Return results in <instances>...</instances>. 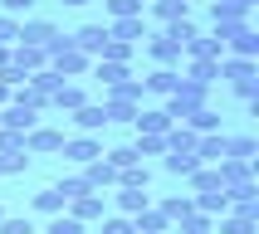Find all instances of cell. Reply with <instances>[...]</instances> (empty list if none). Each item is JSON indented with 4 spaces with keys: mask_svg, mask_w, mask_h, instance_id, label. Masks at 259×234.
Listing matches in <instances>:
<instances>
[{
    "mask_svg": "<svg viewBox=\"0 0 259 234\" xmlns=\"http://www.w3.org/2000/svg\"><path fill=\"white\" fill-rule=\"evenodd\" d=\"M205 98H210V88H201V83H191V78H181V83H176V93L161 102V112L171 117V122H186L196 107H210Z\"/></svg>",
    "mask_w": 259,
    "mask_h": 234,
    "instance_id": "cell-1",
    "label": "cell"
},
{
    "mask_svg": "<svg viewBox=\"0 0 259 234\" xmlns=\"http://www.w3.org/2000/svg\"><path fill=\"white\" fill-rule=\"evenodd\" d=\"M64 137H69L64 127L39 122L34 132H25V151H29V156H59V151H64Z\"/></svg>",
    "mask_w": 259,
    "mask_h": 234,
    "instance_id": "cell-2",
    "label": "cell"
},
{
    "mask_svg": "<svg viewBox=\"0 0 259 234\" xmlns=\"http://www.w3.org/2000/svg\"><path fill=\"white\" fill-rule=\"evenodd\" d=\"M64 215H73V219H78V224L88 229L93 219H103V215H108V195H103V190H83V195H73V200L64 205Z\"/></svg>",
    "mask_w": 259,
    "mask_h": 234,
    "instance_id": "cell-3",
    "label": "cell"
},
{
    "mask_svg": "<svg viewBox=\"0 0 259 234\" xmlns=\"http://www.w3.org/2000/svg\"><path fill=\"white\" fill-rule=\"evenodd\" d=\"M59 156L69 161V166H93V161L103 156V142L98 137H64V151Z\"/></svg>",
    "mask_w": 259,
    "mask_h": 234,
    "instance_id": "cell-4",
    "label": "cell"
},
{
    "mask_svg": "<svg viewBox=\"0 0 259 234\" xmlns=\"http://www.w3.org/2000/svg\"><path fill=\"white\" fill-rule=\"evenodd\" d=\"M147 54L157 58V69H181V64H186V54H181V44L176 39H166V34H147Z\"/></svg>",
    "mask_w": 259,
    "mask_h": 234,
    "instance_id": "cell-5",
    "label": "cell"
},
{
    "mask_svg": "<svg viewBox=\"0 0 259 234\" xmlns=\"http://www.w3.org/2000/svg\"><path fill=\"white\" fill-rule=\"evenodd\" d=\"M176 83H181V69H152L142 78V98H161V102H166L176 93Z\"/></svg>",
    "mask_w": 259,
    "mask_h": 234,
    "instance_id": "cell-6",
    "label": "cell"
},
{
    "mask_svg": "<svg viewBox=\"0 0 259 234\" xmlns=\"http://www.w3.org/2000/svg\"><path fill=\"white\" fill-rule=\"evenodd\" d=\"M0 127L25 137V132L39 127V112H34V107H20V102H5V107H0Z\"/></svg>",
    "mask_w": 259,
    "mask_h": 234,
    "instance_id": "cell-7",
    "label": "cell"
},
{
    "mask_svg": "<svg viewBox=\"0 0 259 234\" xmlns=\"http://www.w3.org/2000/svg\"><path fill=\"white\" fill-rule=\"evenodd\" d=\"M225 156H230V137H225V132L196 137V161H201V166H220Z\"/></svg>",
    "mask_w": 259,
    "mask_h": 234,
    "instance_id": "cell-8",
    "label": "cell"
},
{
    "mask_svg": "<svg viewBox=\"0 0 259 234\" xmlns=\"http://www.w3.org/2000/svg\"><path fill=\"white\" fill-rule=\"evenodd\" d=\"M69 122H73V132H78V137H98V132L108 127V117H103V102H83L78 112H69Z\"/></svg>",
    "mask_w": 259,
    "mask_h": 234,
    "instance_id": "cell-9",
    "label": "cell"
},
{
    "mask_svg": "<svg viewBox=\"0 0 259 234\" xmlns=\"http://www.w3.org/2000/svg\"><path fill=\"white\" fill-rule=\"evenodd\" d=\"M69 39H73V49H78V54L98 58V54H103V44H108V25H83V29H73Z\"/></svg>",
    "mask_w": 259,
    "mask_h": 234,
    "instance_id": "cell-10",
    "label": "cell"
},
{
    "mask_svg": "<svg viewBox=\"0 0 259 234\" xmlns=\"http://www.w3.org/2000/svg\"><path fill=\"white\" fill-rule=\"evenodd\" d=\"M147 34H152V29H147L142 15H132V20H113V25H108V39H122V44H132V49H137Z\"/></svg>",
    "mask_w": 259,
    "mask_h": 234,
    "instance_id": "cell-11",
    "label": "cell"
},
{
    "mask_svg": "<svg viewBox=\"0 0 259 234\" xmlns=\"http://www.w3.org/2000/svg\"><path fill=\"white\" fill-rule=\"evenodd\" d=\"M132 127H137V137H166V132H171L176 122H171V117H166V112H161V107H142Z\"/></svg>",
    "mask_w": 259,
    "mask_h": 234,
    "instance_id": "cell-12",
    "label": "cell"
},
{
    "mask_svg": "<svg viewBox=\"0 0 259 234\" xmlns=\"http://www.w3.org/2000/svg\"><path fill=\"white\" fill-rule=\"evenodd\" d=\"M83 102H88V88L69 78V83H59V93L49 98V107H54V112H78Z\"/></svg>",
    "mask_w": 259,
    "mask_h": 234,
    "instance_id": "cell-13",
    "label": "cell"
},
{
    "mask_svg": "<svg viewBox=\"0 0 259 234\" xmlns=\"http://www.w3.org/2000/svg\"><path fill=\"white\" fill-rule=\"evenodd\" d=\"M215 171H220V186L235 190V186H249V181H254V161H230V156H225Z\"/></svg>",
    "mask_w": 259,
    "mask_h": 234,
    "instance_id": "cell-14",
    "label": "cell"
},
{
    "mask_svg": "<svg viewBox=\"0 0 259 234\" xmlns=\"http://www.w3.org/2000/svg\"><path fill=\"white\" fill-rule=\"evenodd\" d=\"M113 205H117V215L137 219L142 210H152V190H113Z\"/></svg>",
    "mask_w": 259,
    "mask_h": 234,
    "instance_id": "cell-15",
    "label": "cell"
},
{
    "mask_svg": "<svg viewBox=\"0 0 259 234\" xmlns=\"http://www.w3.org/2000/svg\"><path fill=\"white\" fill-rule=\"evenodd\" d=\"M54 34H59L54 20H20V39H15V44H34V49H44Z\"/></svg>",
    "mask_w": 259,
    "mask_h": 234,
    "instance_id": "cell-16",
    "label": "cell"
},
{
    "mask_svg": "<svg viewBox=\"0 0 259 234\" xmlns=\"http://www.w3.org/2000/svg\"><path fill=\"white\" fill-rule=\"evenodd\" d=\"M83 186L88 190H113L117 186V166H108V156H98L93 166H83Z\"/></svg>",
    "mask_w": 259,
    "mask_h": 234,
    "instance_id": "cell-17",
    "label": "cell"
},
{
    "mask_svg": "<svg viewBox=\"0 0 259 234\" xmlns=\"http://www.w3.org/2000/svg\"><path fill=\"white\" fill-rule=\"evenodd\" d=\"M225 54H230V58H254V54H259V34H254V25H245L240 34H230V39H225Z\"/></svg>",
    "mask_w": 259,
    "mask_h": 234,
    "instance_id": "cell-18",
    "label": "cell"
},
{
    "mask_svg": "<svg viewBox=\"0 0 259 234\" xmlns=\"http://www.w3.org/2000/svg\"><path fill=\"white\" fill-rule=\"evenodd\" d=\"M249 10H254V0H210V25H220V20H249Z\"/></svg>",
    "mask_w": 259,
    "mask_h": 234,
    "instance_id": "cell-19",
    "label": "cell"
},
{
    "mask_svg": "<svg viewBox=\"0 0 259 234\" xmlns=\"http://www.w3.org/2000/svg\"><path fill=\"white\" fill-rule=\"evenodd\" d=\"M88 73H93L103 88H117V83H127V78H132L127 64H108V58H93V69H88Z\"/></svg>",
    "mask_w": 259,
    "mask_h": 234,
    "instance_id": "cell-20",
    "label": "cell"
},
{
    "mask_svg": "<svg viewBox=\"0 0 259 234\" xmlns=\"http://www.w3.org/2000/svg\"><path fill=\"white\" fill-rule=\"evenodd\" d=\"M186 78L201 83V88L220 83V58H186Z\"/></svg>",
    "mask_w": 259,
    "mask_h": 234,
    "instance_id": "cell-21",
    "label": "cell"
},
{
    "mask_svg": "<svg viewBox=\"0 0 259 234\" xmlns=\"http://www.w3.org/2000/svg\"><path fill=\"white\" fill-rule=\"evenodd\" d=\"M152 205L166 215V224H181V219L196 210V200H191V195H166V200H152Z\"/></svg>",
    "mask_w": 259,
    "mask_h": 234,
    "instance_id": "cell-22",
    "label": "cell"
},
{
    "mask_svg": "<svg viewBox=\"0 0 259 234\" xmlns=\"http://www.w3.org/2000/svg\"><path fill=\"white\" fill-rule=\"evenodd\" d=\"M181 127L196 132V137H210V132H220V112H215V107H196V112H191Z\"/></svg>",
    "mask_w": 259,
    "mask_h": 234,
    "instance_id": "cell-23",
    "label": "cell"
},
{
    "mask_svg": "<svg viewBox=\"0 0 259 234\" xmlns=\"http://www.w3.org/2000/svg\"><path fill=\"white\" fill-rule=\"evenodd\" d=\"M147 15H152L161 29H166L171 20H186V15H191V5H176V0H152V5H147Z\"/></svg>",
    "mask_w": 259,
    "mask_h": 234,
    "instance_id": "cell-24",
    "label": "cell"
},
{
    "mask_svg": "<svg viewBox=\"0 0 259 234\" xmlns=\"http://www.w3.org/2000/svg\"><path fill=\"white\" fill-rule=\"evenodd\" d=\"M132 234H171V224H166V215L152 205V210H142V215L132 219Z\"/></svg>",
    "mask_w": 259,
    "mask_h": 234,
    "instance_id": "cell-25",
    "label": "cell"
},
{
    "mask_svg": "<svg viewBox=\"0 0 259 234\" xmlns=\"http://www.w3.org/2000/svg\"><path fill=\"white\" fill-rule=\"evenodd\" d=\"M181 54H186V58H225V44L210 39V34H196V39H191Z\"/></svg>",
    "mask_w": 259,
    "mask_h": 234,
    "instance_id": "cell-26",
    "label": "cell"
},
{
    "mask_svg": "<svg viewBox=\"0 0 259 234\" xmlns=\"http://www.w3.org/2000/svg\"><path fill=\"white\" fill-rule=\"evenodd\" d=\"M220 78L225 83H245V78H254V58H220Z\"/></svg>",
    "mask_w": 259,
    "mask_h": 234,
    "instance_id": "cell-27",
    "label": "cell"
},
{
    "mask_svg": "<svg viewBox=\"0 0 259 234\" xmlns=\"http://www.w3.org/2000/svg\"><path fill=\"white\" fill-rule=\"evenodd\" d=\"M161 166H166L171 176H186V181H191L196 171H201V161H196V151H166V161H161Z\"/></svg>",
    "mask_w": 259,
    "mask_h": 234,
    "instance_id": "cell-28",
    "label": "cell"
},
{
    "mask_svg": "<svg viewBox=\"0 0 259 234\" xmlns=\"http://www.w3.org/2000/svg\"><path fill=\"white\" fill-rule=\"evenodd\" d=\"M191 200H196V210H201V215H210V219L230 215V195H225V190H215V195H191Z\"/></svg>",
    "mask_w": 259,
    "mask_h": 234,
    "instance_id": "cell-29",
    "label": "cell"
},
{
    "mask_svg": "<svg viewBox=\"0 0 259 234\" xmlns=\"http://www.w3.org/2000/svg\"><path fill=\"white\" fill-rule=\"evenodd\" d=\"M215 190H225V186H220V171H215V166H201V171L191 176V195H215Z\"/></svg>",
    "mask_w": 259,
    "mask_h": 234,
    "instance_id": "cell-30",
    "label": "cell"
},
{
    "mask_svg": "<svg viewBox=\"0 0 259 234\" xmlns=\"http://www.w3.org/2000/svg\"><path fill=\"white\" fill-rule=\"evenodd\" d=\"M137 112H142L137 102H117V98H103V117H108V122H137Z\"/></svg>",
    "mask_w": 259,
    "mask_h": 234,
    "instance_id": "cell-31",
    "label": "cell"
},
{
    "mask_svg": "<svg viewBox=\"0 0 259 234\" xmlns=\"http://www.w3.org/2000/svg\"><path fill=\"white\" fill-rule=\"evenodd\" d=\"M161 34H166V39H176V44H181V49H186V44L196 39V34H201V25H196V20H191V15H186V20H171V25L161 29Z\"/></svg>",
    "mask_w": 259,
    "mask_h": 234,
    "instance_id": "cell-32",
    "label": "cell"
},
{
    "mask_svg": "<svg viewBox=\"0 0 259 234\" xmlns=\"http://www.w3.org/2000/svg\"><path fill=\"white\" fill-rule=\"evenodd\" d=\"M64 205H69V200H64L54 186H44L39 195H34V210H39V215H64Z\"/></svg>",
    "mask_w": 259,
    "mask_h": 234,
    "instance_id": "cell-33",
    "label": "cell"
},
{
    "mask_svg": "<svg viewBox=\"0 0 259 234\" xmlns=\"http://www.w3.org/2000/svg\"><path fill=\"white\" fill-rule=\"evenodd\" d=\"M103 10H108V25H113V20H132V15H142V5H137V0H103Z\"/></svg>",
    "mask_w": 259,
    "mask_h": 234,
    "instance_id": "cell-34",
    "label": "cell"
},
{
    "mask_svg": "<svg viewBox=\"0 0 259 234\" xmlns=\"http://www.w3.org/2000/svg\"><path fill=\"white\" fill-rule=\"evenodd\" d=\"M108 156V166H117V171H127V166H142V156L132 151V142L127 146H113V151H103Z\"/></svg>",
    "mask_w": 259,
    "mask_h": 234,
    "instance_id": "cell-35",
    "label": "cell"
},
{
    "mask_svg": "<svg viewBox=\"0 0 259 234\" xmlns=\"http://www.w3.org/2000/svg\"><path fill=\"white\" fill-rule=\"evenodd\" d=\"M29 171V151H0V176H20Z\"/></svg>",
    "mask_w": 259,
    "mask_h": 234,
    "instance_id": "cell-36",
    "label": "cell"
},
{
    "mask_svg": "<svg viewBox=\"0 0 259 234\" xmlns=\"http://www.w3.org/2000/svg\"><path fill=\"white\" fill-rule=\"evenodd\" d=\"M44 234H88L83 224L73 215H49V224H44Z\"/></svg>",
    "mask_w": 259,
    "mask_h": 234,
    "instance_id": "cell-37",
    "label": "cell"
},
{
    "mask_svg": "<svg viewBox=\"0 0 259 234\" xmlns=\"http://www.w3.org/2000/svg\"><path fill=\"white\" fill-rule=\"evenodd\" d=\"M254 151H259V142L249 137V132L245 137H230V161H254Z\"/></svg>",
    "mask_w": 259,
    "mask_h": 234,
    "instance_id": "cell-38",
    "label": "cell"
},
{
    "mask_svg": "<svg viewBox=\"0 0 259 234\" xmlns=\"http://www.w3.org/2000/svg\"><path fill=\"white\" fill-rule=\"evenodd\" d=\"M54 190H59V195H64V200H73V195H83V171H73V176H59V181H54Z\"/></svg>",
    "mask_w": 259,
    "mask_h": 234,
    "instance_id": "cell-39",
    "label": "cell"
},
{
    "mask_svg": "<svg viewBox=\"0 0 259 234\" xmlns=\"http://www.w3.org/2000/svg\"><path fill=\"white\" fill-rule=\"evenodd\" d=\"M132 151H137V156H166V137H137Z\"/></svg>",
    "mask_w": 259,
    "mask_h": 234,
    "instance_id": "cell-40",
    "label": "cell"
},
{
    "mask_svg": "<svg viewBox=\"0 0 259 234\" xmlns=\"http://www.w3.org/2000/svg\"><path fill=\"white\" fill-rule=\"evenodd\" d=\"M98 58H108V64H127V58H132V44H122V39H108Z\"/></svg>",
    "mask_w": 259,
    "mask_h": 234,
    "instance_id": "cell-41",
    "label": "cell"
},
{
    "mask_svg": "<svg viewBox=\"0 0 259 234\" xmlns=\"http://www.w3.org/2000/svg\"><path fill=\"white\" fill-rule=\"evenodd\" d=\"M0 234H34V219L29 215H5L0 219Z\"/></svg>",
    "mask_w": 259,
    "mask_h": 234,
    "instance_id": "cell-42",
    "label": "cell"
},
{
    "mask_svg": "<svg viewBox=\"0 0 259 234\" xmlns=\"http://www.w3.org/2000/svg\"><path fill=\"white\" fill-rule=\"evenodd\" d=\"M98 234H132V219L127 215H103L98 219Z\"/></svg>",
    "mask_w": 259,
    "mask_h": 234,
    "instance_id": "cell-43",
    "label": "cell"
},
{
    "mask_svg": "<svg viewBox=\"0 0 259 234\" xmlns=\"http://www.w3.org/2000/svg\"><path fill=\"white\" fill-rule=\"evenodd\" d=\"M34 10V0H0V15H10V20H29Z\"/></svg>",
    "mask_w": 259,
    "mask_h": 234,
    "instance_id": "cell-44",
    "label": "cell"
},
{
    "mask_svg": "<svg viewBox=\"0 0 259 234\" xmlns=\"http://www.w3.org/2000/svg\"><path fill=\"white\" fill-rule=\"evenodd\" d=\"M15 39H20V20H10V15H0V44L10 49Z\"/></svg>",
    "mask_w": 259,
    "mask_h": 234,
    "instance_id": "cell-45",
    "label": "cell"
},
{
    "mask_svg": "<svg viewBox=\"0 0 259 234\" xmlns=\"http://www.w3.org/2000/svg\"><path fill=\"white\" fill-rule=\"evenodd\" d=\"M0 69H10V49L5 44H0Z\"/></svg>",
    "mask_w": 259,
    "mask_h": 234,
    "instance_id": "cell-46",
    "label": "cell"
},
{
    "mask_svg": "<svg viewBox=\"0 0 259 234\" xmlns=\"http://www.w3.org/2000/svg\"><path fill=\"white\" fill-rule=\"evenodd\" d=\"M5 102H10V88H5V83H0V107H5Z\"/></svg>",
    "mask_w": 259,
    "mask_h": 234,
    "instance_id": "cell-47",
    "label": "cell"
},
{
    "mask_svg": "<svg viewBox=\"0 0 259 234\" xmlns=\"http://www.w3.org/2000/svg\"><path fill=\"white\" fill-rule=\"evenodd\" d=\"M59 5H69V10H78V5H88V0H59Z\"/></svg>",
    "mask_w": 259,
    "mask_h": 234,
    "instance_id": "cell-48",
    "label": "cell"
},
{
    "mask_svg": "<svg viewBox=\"0 0 259 234\" xmlns=\"http://www.w3.org/2000/svg\"><path fill=\"white\" fill-rule=\"evenodd\" d=\"M176 5H196V0H176Z\"/></svg>",
    "mask_w": 259,
    "mask_h": 234,
    "instance_id": "cell-49",
    "label": "cell"
},
{
    "mask_svg": "<svg viewBox=\"0 0 259 234\" xmlns=\"http://www.w3.org/2000/svg\"><path fill=\"white\" fill-rule=\"evenodd\" d=\"M0 219H5V205H0Z\"/></svg>",
    "mask_w": 259,
    "mask_h": 234,
    "instance_id": "cell-50",
    "label": "cell"
},
{
    "mask_svg": "<svg viewBox=\"0 0 259 234\" xmlns=\"http://www.w3.org/2000/svg\"><path fill=\"white\" fill-rule=\"evenodd\" d=\"M137 5H152V0H137Z\"/></svg>",
    "mask_w": 259,
    "mask_h": 234,
    "instance_id": "cell-51",
    "label": "cell"
}]
</instances>
